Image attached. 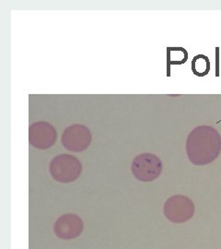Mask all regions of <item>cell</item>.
Instances as JSON below:
<instances>
[{
    "label": "cell",
    "instance_id": "9c48e42d",
    "mask_svg": "<svg viewBox=\"0 0 221 249\" xmlns=\"http://www.w3.org/2000/svg\"><path fill=\"white\" fill-rule=\"evenodd\" d=\"M192 71L195 76L204 77L210 71L209 58L204 54H197L192 60Z\"/></svg>",
    "mask_w": 221,
    "mask_h": 249
},
{
    "label": "cell",
    "instance_id": "52a82bcc",
    "mask_svg": "<svg viewBox=\"0 0 221 249\" xmlns=\"http://www.w3.org/2000/svg\"><path fill=\"white\" fill-rule=\"evenodd\" d=\"M84 229V223L79 215L64 214L53 224L55 235L63 240H72L79 237Z\"/></svg>",
    "mask_w": 221,
    "mask_h": 249
},
{
    "label": "cell",
    "instance_id": "ba28073f",
    "mask_svg": "<svg viewBox=\"0 0 221 249\" xmlns=\"http://www.w3.org/2000/svg\"><path fill=\"white\" fill-rule=\"evenodd\" d=\"M188 59V52L184 47H168L167 48V76L170 75V65H183Z\"/></svg>",
    "mask_w": 221,
    "mask_h": 249
},
{
    "label": "cell",
    "instance_id": "5b68a950",
    "mask_svg": "<svg viewBox=\"0 0 221 249\" xmlns=\"http://www.w3.org/2000/svg\"><path fill=\"white\" fill-rule=\"evenodd\" d=\"M89 128L81 124H71L62 134L61 142L65 149L72 152H81L87 150L91 143Z\"/></svg>",
    "mask_w": 221,
    "mask_h": 249
},
{
    "label": "cell",
    "instance_id": "7a4b0ae2",
    "mask_svg": "<svg viewBox=\"0 0 221 249\" xmlns=\"http://www.w3.org/2000/svg\"><path fill=\"white\" fill-rule=\"evenodd\" d=\"M49 172L56 182L68 184L80 178L82 164L77 157L71 154H60L50 161Z\"/></svg>",
    "mask_w": 221,
    "mask_h": 249
},
{
    "label": "cell",
    "instance_id": "8992f818",
    "mask_svg": "<svg viewBox=\"0 0 221 249\" xmlns=\"http://www.w3.org/2000/svg\"><path fill=\"white\" fill-rule=\"evenodd\" d=\"M56 139L55 128L47 122H36L29 127V142L36 149L47 150L53 147Z\"/></svg>",
    "mask_w": 221,
    "mask_h": 249
},
{
    "label": "cell",
    "instance_id": "277c9868",
    "mask_svg": "<svg viewBox=\"0 0 221 249\" xmlns=\"http://www.w3.org/2000/svg\"><path fill=\"white\" fill-rule=\"evenodd\" d=\"M163 213L171 223H186L195 215V203L188 196L174 195L165 201Z\"/></svg>",
    "mask_w": 221,
    "mask_h": 249
},
{
    "label": "cell",
    "instance_id": "30bf717a",
    "mask_svg": "<svg viewBox=\"0 0 221 249\" xmlns=\"http://www.w3.org/2000/svg\"><path fill=\"white\" fill-rule=\"evenodd\" d=\"M216 76H220V47H216Z\"/></svg>",
    "mask_w": 221,
    "mask_h": 249
},
{
    "label": "cell",
    "instance_id": "3957f363",
    "mask_svg": "<svg viewBox=\"0 0 221 249\" xmlns=\"http://www.w3.org/2000/svg\"><path fill=\"white\" fill-rule=\"evenodd\" d=\"M163 164L155 154L144 152L136 156L131 163L134 177L141 182H152L162 173Z\"/></svg>",
    "mask_w": 221,
    "mask_h": 249
},
{
    "label": "cell",
    "instance_id": "6da1fadb",
    "mask_svg": "<svg viewBox=\"0 0 221 249\" xmlns=\"http://www.w3.org/2000/svg\"><path fill=\"white\" fill-rule=\"evenodd\" d=\"M186 150L187 157L193 164H209L221 154V135L212 125L196 126L187 137Z\"/></svg>",
    "mask_w": 221,
    "mask_h": 249
}]
</instances>
